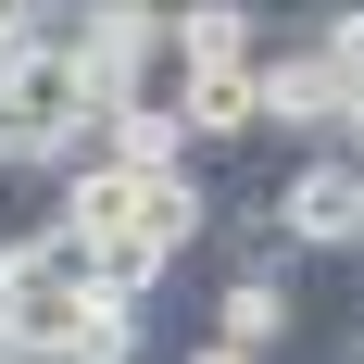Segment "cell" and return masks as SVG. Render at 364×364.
Wrapping results in <instances>:
<instances>
[{
  "mask_svg": "<svg viewBox=\"0 0 364 364\" xmlns=\"http://www.w3.org/2000/svg\"><path fill=\"white\" fill-rule=\"evenodd\" d=\"M352 126H364L352 63H339L327 38H277V50H264V139L277 151H327V139H352Z\"/></svg>",
  "mask_w": 364,
  "mask_h": 364,
  "instance_id": "cell-1",
  "label": "cell"
},
{
  "mask_svg": "<svg viewBox=\"0 0 364 364\" xmlns=\"http://www.w3.org/2000/svg\"><path fill=\"white\" fill-rule=\"evenodd\" d=\"M201 339H239V352H289L301 339V277L289 264H239V277H214V314H201Z\"/></svg>",
  "mask_w": 364,
  "mask_h": 364,
  "instance_id": "cell-2",
  "label": "cell"
},
{
  "mask_svg": "<svg viewBox=\"0 0 364 364\" xmlns=\"http://www.w3.org/2000/svg\"><path fill=\"white\" fill-rule=\"evenodd\" d=\"M164 101H176V126H188V151H201V164H226L239 139H264V63H226V75H176Z\"/></svg>",
  "mask_w": 364,
  "mask_h": 364,
  "instance_id": "cell-3",
  "label": "cell"
},
{
  "mask_svg": "<svg viewBox=\"0 0 364 364\" xmlns=\"http://www.w3.org/2000/svg\"><path fill=\"white\" fill-rule=\"evenodd\" d=\"M88 314H101V289H75V277H0V327L26 339V364H75Z\"/></svg>",
  "mask_w": 364,
  "mask_h": 364,
  "instance_id": "cell-4",
  "label": "cell"
},
{
  "mask_svg": "<svg viewBox=\"0 0 364 364\" xmlns=\"http://www.w3.org/2000/svg\"><path fill=\"white\" fill-rule=\"evenodd\" d=\"M277 26L252 0H176V75H226V63H264Z\"/></svg>",
  "mask_w": 364,
  "mask_h": 364,
  "instance_id": "cell-5",
  "label": "cell"
},
{
  "mask_svg": "<svg viewBox=\"0 0 364 364\" xmlns=\"http://www.w3.org/2000/svg\"><path fill=\"white\" fill-rule=\"evenodd\" d=\"M164 277H176V252H151V239H101V289H113V301H164Z\"/></svg>",
  "mask_w": 364,
  "mask_h": 364,
  "instance_id": "cell-6",
  "label": "cell"
},
{
  "mask_svg": "<svg viewBox=\"0 0 364 364\" xmlns=\"http://www.w3.org/2000/svg\"><path fill=\"white\" fill-rule=\"evenodd\" d=\"M314 38H327L339 63H352V88H364V0H339V13H327V26H314Z\"/></svg>",
  "mask_w": 364,
  "mask_h": 364,
  "instance_id": "cell-7",
  "label": "cell"
},
{
  "mask_svg": "<svg viewBox=\"0 0 364 364\" xmlns=\"http://www.w3.org/2000/svg\"><path fill=\"white\" fill-rule=\"evenodd\" d=\"M176 364H264V352H239V339H188Z\"/></svg>",
  "mask_w": 364,
  "mask_h": 364,
  "instance_id": "cell-8",
  "label": "cell"
},
{
  "mask_svg": "<svg viewBox=\"0 0 364 364\" xmlns=\"http://www.w3.org/2000/svg\"><path fill=\"white\" fill-rule=\"evenodd\" d=\"M252 13H264V26H289V13H301V0H252Z\"/></svg>",
  "mask_w": 364,
  "mask_h": 364,
  "instance_id": "cell-9",
  "label": "cell"
}]
</instances>
